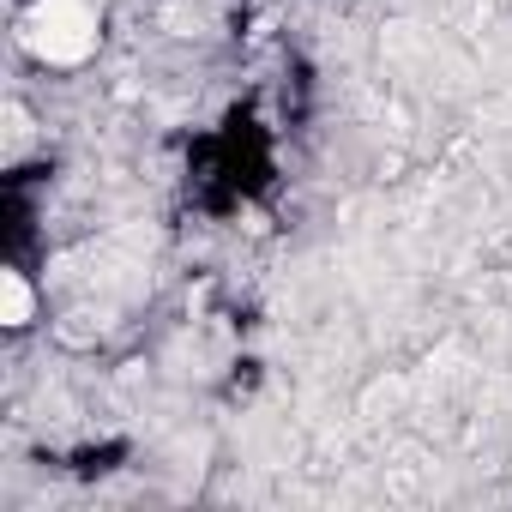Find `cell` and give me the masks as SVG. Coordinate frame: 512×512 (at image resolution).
Returning a JSON list of instances; mask_svg holds the SVG:
<instances>
[{
  "instance_id": "cell-1",
  "label": "cell",
  "mask_w": 512,
  "mask_h": 512,
  "mask_svg": "<svg viewBox=\"0 0 512 512\" xmlns=\"http://www.w3.org/2000/svg\"><path fill=\"white\" fill-rule=\"evenodd\" d=\"M25 37L43 61H85L97 49V13L85 0H37Z\"/></svg>"
},
{
  "instance_id": "cell-2",
  "label": "cell",
  "mask_w": 512,
  "mask_h": 512,
  "mask_svg": "<svg viewBox=\"0 0 512 512\" xmlns=\"http://www.w3.org/2000/svg\"><path fill=\"white\" fill-rule=\"evenodd\" d=\"M0 302H7V326H31V290L19 272H0Z\"/></svg>"
}]
</instances>
